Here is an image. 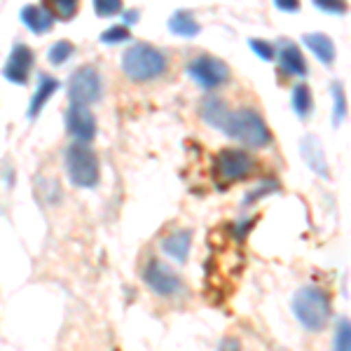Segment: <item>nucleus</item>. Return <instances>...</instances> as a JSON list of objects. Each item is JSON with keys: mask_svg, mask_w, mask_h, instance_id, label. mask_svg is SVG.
Returning a JSON list of instances; mask_svg holds the SVG:
<instances>
[{"mask_svg": "<svg viewBox=\"0 0 351 351\" xmlns=\"http://www.w3.org/2000/svg\"><path fill=\"white\" fill-rule=\"evenodd\" d=\"M202 117L211 127L220 129L223 134H228L230 138H237L241 143H246L248 148H265L271 143V134L267 124L263 122V117L256 110H228V106L218 99H208L202 106Z\"/></svg>", "mask_w": 351, "mask_h": 351, "instance_id": "f257e3e1", "label": "nucleus"}, {"mask_svg": "<svg viewBox=\"0 0 351 351\" xmlns=\"http://www.w3.org/2000/svg\"><path fill=\"white\" fill-rule=\"evenodd\" d=\"M122 71L134 82H148L164 75L167 71V56L150 45H134L122 56Z\"/></svg>", "mask_w": 351, "mask_h": 351, "instance_id": "f03ea898", "label": "nucleus"}, {"mask_svg": "<svg viewBox=\"0 0 351 351\" xmlns=\"http://www.w3.org/2000/svg\"><path fill=\"white\" fill-rule=\"evenodd\" d=\"M293 311H295L298 321L307 330L316 332L328 324V316H330V302L328 295L319 288H302L293 298Z\"/></svg>", "mask_w": 351, "mask_h": 351, "instance_id": "7ed1b4c3", "label": "nucleus"}, {"mask_svg": "<svg viewBox=\"0 0 351 351\" xmlns=\"http://www.w3.org/2000/svg\"><path fill=\"white\" fill-rule=\"evenodd\" d=\"M66 171L77 188H94L99 183V162L84 143H75L66 150Z\"/></svg>", "mask_w": 351, "mask_h": 351, "instance_id": "20e7f679", "label": "nucleus"}, {"mask_svg": "<svg viewBox=\"0 0 351 351\" xmlns=\"http://www.w3.org/2000/svg\"><path fill=\"white\" fill-rule=\"evenodd\" d=\"M68 96L73 104L89 106L94 101L101 99V75L96 73V68L84 66L80 71H75L68 82Z\"/></svg>", "mask_w": 351, "mask_h": 351, "instance_id": "39448f33", "label": "nucleus"}, {"mask_svg": "<svg viewBox=\"0 0 351 351\" xmlns=\"http://www.w3.org/2000/svg\"><path fill=\"white\" fill-rule=\"evenodd\" d=\"M190 75H192V80H197L202 87L213 89L228 80L230 71L223 61L213 59V56H199V59H195L190 64Z\"/></svg>", "mask_w": 351, "mask_h": 351, "instance_id": "423d86ee", "label": "nucleus"}, {"mask_svg": "<svg viewBox=\"0 0 351 351\" xmlns=\"http://www.w3.org/2000/svg\"><path fill=\"white\" fill-rule=\"evenodd\" d=\"M66 129L71 136H75L80 143H89L96 136V120L89 112L87 106L82 104H73L71 108L66 110Z\"/></svg>", "mask_w": 351, "mask_h": 351, "instance_id": "0eeeda50", "label": "nucleus"}, {"mask_svg": "<svg viewBox=\"0 0 351 351\" xmlns=\"http://www.w3.org/2000/svg\"><path fill=\"white\" fill-rule=\"evenodd\" d=\"M253 169V160L243 150H223L216 157V171L223 180H239Z\"/></svg>", "mask_w": 351, "mask_h": 351, "instance_id": "6e6552de", "label": "nucleus"}, {"mask_svg": "<svg viewBox=\"0 0 351 351\" xmlns=\"http://www.w3.org/2000/svg\"><path fill=\"white\" fill-rule=\"evenodd\" d=\"M145 281H148V286L157 293V295H164V298L176 295V293L180 291L178 276H176L167 265L155 263V260L145 267Z\"/></svg>", "mask_w": 351, "mask_h": 351, "instance_id": "1a4fd4ad", "label": "nucleus"}, {"mask_svg": "<svg viewBox=\"0 0 351 351\" xmlns=\"http://www.w3.org/2000/svg\"><path fill=\"white\" fill-rule=\"evenodd\" d=\"M31 68H33V52L26 45H16L12 54H10L8 64L3 68V75L14 84H26L28 75H31Z\"/></svg>", "mask_w": 351, "mask_h": 351, "instance_id": "9d476101", "label": "nucleus"}, {"mask_svg": "<svg viewBox=\"0 0 351 351\" xmlns=\"http://www.w3.org/2000/svg\"><path fill=\"white\" fill-rule=\"evenodd\" d=\"M302 157H304V162L309 164V169L311 171H316L319 176H330V171H328V164H326V155H324V150H321V145H319V138L316 136H304V141H302Z\"/></svg>", "mask_w": 351, "mask_h": 351, "instance_id": "9b49d317", "label": "nucleus"}, {"mask_svg": "<svg viewBox=\"0 0 351 351\" xmlns=\"http://www.w3.org/2000/svg\"><path fill=\"white\" fill-rule=\"evenodd\" d=\"M21 21H24V26L28 31L33 33H45L49 31L54 24V16L49 10L45 8H36V5H28V8L21 10Z\"/></svg>", "mask_w": 351, "mask_h": 351, "instance_id": "f8f14e48", "label": "nucleus"}, {"mask_svg": "<svg viewBox=\"0 0 351 351\" xmlns=\"http://www.w3.org/2000/svg\"><path fill=\"white\" fill-rule=\"evenodd\" d=\"M190 243H192V234L188 230H183V232H176V234L167 237V239L162 241V248L167 256L176 258L178 263H185V258H188V253H190Z\"/></svg>", "mask_w": 351, "mask_h": 351, "instance_id": "ddd939ff", "label": "nucleus"}, {"mask_svg": "<svg viewBox=\"0 0 351 351\" xmlns=\"http://www.w3.org/2000/svg\"><path fill=\"white\" fill-rule=\"evenodd\" d=\"M304 45L316 54V59L324 61V64H332L335 61V45L324 33H309L304 36Z\"/></svg>", "mask_w": 351, "mask_h": 351, "instance_id": "4468645a", "label": "nucleus"}, {"mask_svg": "<svg viewBox=\"0 0 351 351\" xmlns=\"http://www.w3.org/2000/svg\"><path fill=\"white\" fill-rule=\"evenodd\" d=\"M281 66L291 75H307V61L293 43H286L281 47Z\"/></svg>", "mask_w": 351, "mask_h": 351, "instance_id": "2eb2a0df", "label": "nucleus"}, {"mask_svg": "<svg viewBox=\"0 0 351 351\" xmlns=\"http://www.w3.org/2000/svg\"><path fill=\"white\" fill-rule=\"evenodd\" d=\"M56 87H59V82L54 80L52 75H40V82H38V92L33 96L31 101V108H28V117H36L38 112L45 104H47V99L56 92Z\"/></svg>", "mask_w": 351, "mask_h": 351, "instance_id": "dca6fc26", "label": "nucleus"}, {"mask_svg": "<svg viewBox=\"0 0 351 351\" xmlns=\"http://www.w3.org/2000/svg\"><path fill=\"white\" fill-rule=\"evenodd\" d=\"M169 28H171L173 33H178V36H188V38L199 33V24H197L195 16L190 12H185V10L176 12L171 19H169Z\"/></svg>", "mask_w": 351, "mask_h": 351, "instance_id": "f3484780", "label": "nucleus"}, {"mask_svg": "<svg viewBox=\"0 0 351 351\" xmlns=\"http://www.w3.org/2000/svg\"><path fill=\"white\" fill-rule=\"evenodd\" d=\"M293 108L300 117H309L311 115V108H314V99H311V92L307 84H298L295 89H293Z\"/></svg>", "mask_w": 351, "mask_h": 351, "instance_id": "a211bd4d", "label": "nucleus"}, {"mask_svg": "<svg viewBox=\"0 0 351 351\" xmlns=\"http://www.w3.org/2000/svg\"><path fill=\"white\" fill-rule=\"evenodd\" d=\"M71 54H73V45L68 40H61L52 45V49H49V61H52L54 66H61L71 59Z\"/></svg>", "mask_w": 351, "mask_h": 351, "instance_id": "6ab92c4d", "label": "nucleus"}, {"mask_svg": "<svg viewBox=\"0 0 351 351\" xmlns=\"http://www.w3.org/2000/svg\"><path fill=\"white\" fill-rule=\"evenodd\" d=\"M94 10H96V14H101V16L120 14L122 0H94Z\"/></svg>", "mask_w": 351, "mask_h": 351, "instance_id": "aec40b11", "label": "nucleus"}, {"mask_svg": "<svg viewBox=\"0 0 351 351\" xmlns=\"http://www.w3.org/2000/svg\"><path fill=\"white\" fill-rule=\"evenodd\" d=\"M335 347L339 351H349L351 339H349V319H342L337 326V337H335Z\"/></svg>", "mask_w": 351, "mask_h": 351, "instance_id": "412c9836", "label": "nucleus"}, {"mask_svg": "<svg viewBox=\"0 0 351 351\" xmlns=\"http://www.w3.org/2000/svg\"><path fill=\"white\" fill-rule=\"evenodd\" d=\"M101 40L104 43H124V40H129V31H127V26H112L108 28V31L101 36Z\"/></svg>", "mask_w": 351, "mask_h": 351, "instance_id": "4be33fe9", "label": "nucleus"}, {"mask_svg": "<svg viewBox=\"0 0 351 351\" xmlns=\"http://www.w3.org/2000/svg\"><path fill=\"white\" fill-rule=\"evenodd\" d=\"M77 10V0H54V12L64 19H71Z\"/></svg>", "mask_w": 351, "mask_h": 351, "instance_id": "5701e85b", "label": "nucleus"}, {"mask_svg": "<svg viewBox=\"0 0 351 351\" xmlns=\"http://www.w3.org/2000/svg\"><path fill=\"white\" fill-rule=\"evenodd\" d=\"M251 47L256 49V54L260 56V59H267V61H271L276 56V52H274V47H271L269 43H265V40H258V38H253L251 40Z\"/></svg>", "mask_w": 351, "mask_h": 351, "instance_id": "b1692460", "label": "nucleus"}, {"mask_svg": "<svg viewBox=\"0 0 351 351\" xmlns=\"http://www.w3.org/2000/svg\"><path fill=\"white\" fill-rule=\"evenodd\" d=\"M314 3L326 12H342L344 10V0H314Z\"/></svg>", "mask_w": 351, "mask_h": 351, "instance_id": "393cba45", "label": "nucleus"}, {"mask_svg": "<svg viewBox=\"0 0 351 351\" xmlns=\"http://www.w3.org/2000/svg\"><path fill=\"white\" fill-rule=\"evenodd\" d=\"M332 94H335V124L342 122V117H344V96L342 92H339V87L335 84V89H332Z\"/></svg>", "mask_w": 351, "mask_h": 351, "instance_id": "a878e982", "label": "nucleus"}, {"mask_svg": "<svg viewBox=\"0 0 351 351\" xmlns=\"http://www.w3.org/2000/svg\"><path fill=\"white\" fill-rule=\"evenodd\" d=\"M276 8L284 10V12H298L300 10V0H274Z\"/></svg>", "mask_w": 351, "mask_h": 351, "instance_id": "bb28decb", "label": "nucleus"}]
</instances>
